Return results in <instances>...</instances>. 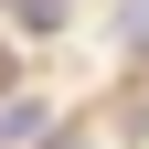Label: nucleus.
I'll return each instance as SVG.
<instances>
[{"label": "nucleus", "mask_w": 149, "mask_h": 149, "mask_svg": "<svg viewBox=\"0 0 149 149\" xmlns=\"http://www.w3.org/2000/svg\"><path fill=\"white\" fill-rule=\"evenodd\" d=\"M0 85H11V53H0Z\"/></svg>", "instance_id": "39448f33"}, {"label": "nucleus", "mask_w": 149, "mask_h": 149, "mask_svg": "<svg viewBox=\"0 0 149 149\" xmlns=\"http://www.w3.org/2000/svg\"><path fill=\"white\" fill-rule=\"evenodd\" d=\"M22 149H85V128H53V139H43V128H32Z\"/></svg>", "instance_id": "20e7f679"}, {"label": "nucleus", "mask_w": 149, "mask_h": 149, "mask_svg": "<svg viewBox=\"0 0 149 149\" xmlns=\"http://www.w3.org/2000/svg\"><path fill=\"white\" fill-rule=\"evenodd\" d=\"M117 43H128V64H149V0H128V11H117Z\"/></svg>", "instance_id": "f03ea898"}, {"label": "nucleus", "mask_w": 149, "mask_h": 149, "mask_svg": "<svg viewBox=\"0 0 149 149\" xmlns=\"http://www.w3.org/2000/svg\"><path fill=\"white\" fill-rule=\"evenodd\" d=\"M0 11H22V0H0Z\"/></svg>", "instance_id": "423d86ee"}, {"label": "nucleus", "mask_w": 149, "mask_h": 149, "mask_svg": "<svg viewBox=\"0 0 149 149\" xmlns=\"http://www.w3.org/2000/svg\"><path fill=\"white\" fill-rule=\"evenodd\" d=\"M117 128H128V139H149V74H139V85L117 96Z\"/></svg>", "instance_id": "7ed1b4c3"}, {"label": "nucleus", "mask_w": 149, "mask_h": 149, "mask_svg": "<svg viewBox=\"0 0 149 149\" xmlns=\"http://www.w3.org/2000/svg\"><path fill=\"white\" fill-rule=\"evenodd\" d=\"M32 128H53V107H43V96H11V85H0V149H22Z\"/></svg>", "instance_id": "f257e3e1"}]
</instances>
